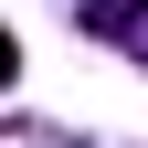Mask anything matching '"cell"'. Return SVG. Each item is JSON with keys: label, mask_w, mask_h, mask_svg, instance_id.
I'll return each instance as SVG.
<instances>
[{"label": "cell", "mask_w": 148, "mask_h": 148, "mask_svg": "<svg viewBox=\"0 0 148 148\" xmlns=\"http://www.w3.org/2000/svg\"><path fill=\"white\" fill-rule=\"evenodd\" d=\"M74 21L95 42H116L127 64H148V0H74Z\"/></svg>", "instance_id": "6da1fadb"}, {"label": "cell", "mask_w": 148, "mask_h": 148, "mask_svg": "<svg viewBox=\"0 0 148 148\" xmlns=\"http://www.w3.org/2000/svg\"><path fill=\"white\" fill-rule=\"evenodd\" d=\"M11 148H64V138H42V127H11Z\"/></svg>", "instance_id": "7a4b0ae2"}]
</instances>
